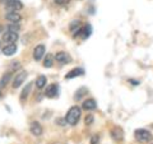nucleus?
Instances as JSON below:
<instances>
[{
  "label": "nucleus",
  "instance_id": "nucleus-1",
  "mask_svg": "<svg viewBox=\"0 0 153 144\" xmlns=\"http://www.w3.org/2000/svg\"><path fill=\"white\" fill-rule=\"evenodd\" d=\"M80 116H82V108L79 106H73L68 110L66 112V116H65V121L69 124V125H76L79 121Z\"/></svg>",
  "mask_w": 153,
  "mask_h": 144
},
{
  "label": "nucleus",
  "instance_id": "nucleus-2",
  "mask_svg": "<svg viewBox=\"0 0 153 144\" xmlns=\"http://www.w3.org/2000/svg\"><path fill=\"white\" fill-rule=\"evenodd\" d=\"M134 137L139 143H148L152 140V134L151 131L146 130V129H138V130L134 131Z\"/></svg>",
  "mask_w": 153,
  "mask_h": 144
},
{
  "label": "nucleus",
  "instance_id": "nucleus-3",
  "mask_svg": "<svg viewBox=\"0 0 153 144\" xmlns=\"http://www.w3.org/2000/svg\"><path fill=\"white\" fill-rule=\"evenodd\" d=\"M5 9L8 12H19L23 9V3L21 0H8L5 3Z\"/></svg>",
  "mask_w": 153,
  "mask_h": 144
},
{
  "label": "nucleus",
  "instance_id": "nucleus-4",
  "mask_svg": "<svg viewBox=\"0 0 153 144\" xmlns=\"http://www.w3.org/2000/svg\"><path fill=\"white\" fill-rule=\"evenodd\" d=\"M27 71H19V73L14 76L13 78V83H12V85H13V88H18V87H21V85L25 83L26 82V78H27Z\"/></svg>",
  "mask_w": 153,
  "mask_h": 144
},
{
  "label": "nucleus",
  "instance_id": "nucleus-5",
  "mask_svg": "<svg viewBox=\"0 0 153 144\" xmlns=\"http://www.w3.org/2000/svg\"><path fill=\"white\" fill-rule=\"evenodd\" d=\"M59 94V85L57 84H50L46 87L45 91V96L47 98H55Z\"/></svg>",
  "mask_w": 153,
  "mask_h": 144
},
{
  "label": "nucleus",
  "instance_id": "nucleus-6",
  "mask_svg": "<svg viewBox=\"0 0 153 144\" xmlns=\"http://www.w3.org/2000/svg\"><path fill=\"white\" fill-rule=\"evenodd\" d=\"M17 40H18V33L17 32L5 31L3 33V41L8 42V44H16Z\"/></svg>",
  "mask_w": 153,
  "mask_h": 144
},
{
  "label": "nucleus",
  "instance_id": "nucleus-7",
  "mask_svg": "<svg viewBox=\"0 0 153 144\" xmlns=\"http://www.w3.org/2000/svg\"><path fill=\"white\" fill-rule=\"evenodd\" d=\"M45 52H46L45 45H37L35 47V50H33V59H35L36 61H40L42 57H44Z\"/></svg>",
  "mask_w": 153,
  "mask_h": 144
},
{
  "label": "nucleus",
  "instance_id": "nucleus-8",
  "mask_svg": "<svg viewBox=\"0 0 153 144\" xmlns=\"http://www.w3.org/2000/svg\"><path fill=\"white\" fill-rule=\"evenodd\" d=\"M5 19L9 21L10 23H19L22 21V16L18 12H7Z\"/></svg>",
  "mask_w": 153,
  "mask_h": 144
},
{
  "label": "nucleus",
  "instance_id": "nucleus-9",
  "mask_svg": "<svg viewBox=\"0 0 153 144\" xmlns=\"http://www.w3.org/2000/svg\"><path fill=\"white\" fill-rule=\"evenodd\" d=\"M30 131H31L35 137H40V135H42V133H44V129H42V126H41L40 122L33 121V122L31 124V126H30Z\"/></svg>",
  "mask_w": 153,
  "mask_h": 144
},
{
  "label": "nucleus",
  "instance_id": "nucleus-10",
  "mask_svg": "<svg viewBox=\"0 0 153 144\" xmlns=\"http://www.w3.org/2000/svg\"><path fill=\"white\" fill-rule=\"evenodd\" d=\"M55 60L60 64H68V63H70V56L66 54V52L60 51L55 55Z\"/></svg>",
  "mask_w": 153,
  "mask_h": 144
},
{
  "label": "nucleus",
  "instance_id": "nucleus-11",
  "mask_svg": "<svg viewBox=\"0 0 153 144\" xmlns=\"http://www.w3.org/2000/svg\"><path fill=\"white\" fill-rule=\"evenodd\" d=\"M1 52L5 56H13L17 52V45L16 44H8L1 49Z\"/></svg>",
  "mask_w": 153,
  "mask_h": 144
},
{
  "label": "nucleus",
  "instance_id": "nucleus-12",
  "mask_svg": "<svg viewBox=\"0 0 153 144\" xmlns=\"http://www.w3.org/2000/svg\"><path fill=\"white\" fill-rule=\"evenodd\" d=\"M82 75H84V69H82V68H74L73 70H70L69 73L65 75V79H73V78L82 76Z\"/></svg>",
  "mask_w": 153,
  "mask_h": 144
},
{
  "label": "nucleus",
  "instance_id": "nucleus-13",
  "mask_svg": "<svg viewBox=\"0 0 153 144\" xmlns=\"http://www.w3.org/2000/svg\"><path fill=\"white\" fill-rule=\"evenodd\" d=\"M97 107V102L93 99V98H89V99H85L83 105H82V108L85 110V111H92Z\"/></svg>",
  "mask_w": 153,
  "mask_h": 144
},
{
  "label": "nucleus",
  "instance_id": "nucleus-14",
  "mask_svg": "<svg viewBox=\"0 0 153 144\" xmlns=\"http://www.w3.org/2000/svg\"><path fill=\"white\" fill-rule=\"evenodd\" d=\"M31 89H32V83H28L25 88H23V91L21 92V101L22 102H25V101H27V98H28V96H30V93H31Z\"/></svg>",
  "mask_w": 153,
  "mask_h": 144
},
{
  "label": "nucleus",
  "instance_id": "nucleus-15",
  "mask_svg": "<svg viewBox=\"0 0 153 144\" xmlns=\"http://www.w3.org/2000/svg\"><path fill=\"white\" fill-rule=\"evenodd\" d=\"M46 82H47V79H46V76L45 75H40L38 78L36 79V87L38 88V89H42L46 85Z\"/></svg>",
  "mask_w": 153,
  "mask_h": 144
},
{
  "label": "nucleus",
  "instance_id": "nucleus-16",
  "mask_svg": "<svg viewBox=\"0 0 153 144\" xmlns=\"http://www.w3.org/2000/svg\"><path fill=\"white\" fill-rule=\"evenodd\" d=\"M91 33H92V27H91L89 24H87L84 28H82V40H85V38H88L91 36Z\"/></svg>",
  "mask_w": 153,
  "mask_h": 144
},
{
  "label": "nucleus",
  "instance_id": "nucleus-17",
  "mask_svg": "<svg viewBox=\"0 0 153 144\" xmlns=\"http://www.w3.org/2000/svg\"><path fill=\"white\" fill-rule=\"evenodd\" d=\"M10 79H12V73L10 71H8L7 74L3 75L1 80H0V85H1V87H5V85H8L9 82H10Z\"/></svg>",
  "mask_w": 153,
  "mask_h": 144
},
{
  "label": "nucleus",
  "instance_id": "nucleus-18",
  "mask_svg": "<svg viewBox=\"0 0 153 144\" xmlns=\"http://www.w3.org/2000/svg\"><path fill=\"white\" fill-rule=\"evenodd\" d=\"M82 28V24H80V21L79 19H75V21H73L70 23V31L71 32H75V31H78V30H80Z\"/></svg>",
  "mask_w": 153,
  "mask_h": 144
},
{
  "label": "nucleus",
  "instance_id": "nucleus-19",
  "mask_svg": "<svg viewBox=\"0 0 153 144\" xmlns=\"http://www.w3.org/2000/svg\"><path fill=\"white\" fill-rule=\"evenodd\" d=\"M111 135H112V138L115 139V140H121L123 139V131L120 130V129L115 128L112 130V133H111Z\"/></svg>",
  "mask_w": 153,
  "mask_h": 144
},
{
  "label": "nucleus",
  "instance_id": "nucleus-20",
  "mask_svg": "<svg viewBox=\"0 0 153 144\" xmlns=\"http://www.w3.org/2000/svg\"><path fill=\"white\" fill-rule=\"evenodd\" d=\"M21 30V26H19V23H10V24L7 26V31H12V32H19Z\"/></svg>",
  "mask_w": 153,
  "mask_h": 144
},
{
  "label": "nucleus",
  "instance_id": "nucleus-21",
  "mask_svg": "<svg viewBox=\"0 0 153 144\" xmlns=\"http://www.w3.org/2000/svg\"><path fill=\"white\" fill-rule=\"evenodd\" d=\"M52 65H54V61H52V56L47 54L46 57H45V60H44V66H45V68H51Z\"/></svg>",
  "mask_w": 153,
  "mask_h": 144
},
{
  "label": "nucleus",
  "instance_id": "nucleus-22",
  "mask_svg": "<svg viewBox=\"0 0 153 144\" xmlns=\"http://www.w3.org/2000/svg\"><path fill=\"white\" fill-rule=\"evenodd\" d=\"M87 92H88V91H87V89H85V88H80V89L78 91V92H76V93H75V96H74V98H75L76 101L82 99V97H83V96H84L85 93H87Z\"/></svg>",
  "mask_w": 153,
  "mask_h": 144
},
{
  "label": "nucleus",
  "instance_id": "nucleus-23",
  "mask_svg": "<svg viewBox=\"0 0 153 144\" xmlns=\"http://www.w3.org/2000/svg\"><path fill=\"white\" fill-rule=\"evenodd\" d=\"M93 121H94V117L92 116V115H87V116H85V119H84L85 125H92Z\"/></svg>",
  "mask_w": 153,
  "mask_h": 144
},
{
  "label": "nucleus",
  "instance_id": "nucleus-24",
  "mask_svg": "<svg viewBox=\"0 0 153 144\" xmlns=\"http://www.w3.org/2000/svg\"><path fill=\"white\" fill-rule=\"evenodd\" d=\"M9 69H10V71L14 70V69H21V64H19V63H14V61H13V63L10 64V68H9Z\"/></svg>",
  "mask_w": 153,
  "mask_h": 144
},
{
  "label": "nucleus",
  "instance_id": "nucleus-25",
  "mask_svg": "<svg viewBox=\"0 0 153 144\" xmlns=\"http://www.w3.org/2000/svg\"><path fill=\"white\" fill-rule=\"evenodd\" d=\"M98 140H100V138L97 135H94L92 139H91V143H92V144H98Z\"/></svg>",
  "mask_w": 153,
  "mask_h": 144
},
{
  "label": "nucleus",
  "instance_id": "nucleus-26",
  "mask_svg": "<svg viewBox=\"0 0 153 144\" xmlns=\"http://www.w3.org/2000/svg\"><path fill=\"white\" fill-rule=\"evenodd\" d=\"M68 1H70V0H55V3L59 4V5H61V4H65V3H68Z\"/></svg>",
  "mask_w": 153,
  "mask_h": 144
},
{
  "label": "nucleus",
  "instance_id": "nucleus-27",
  "mask_svg": "<svg viewBox=\"0 0 153 144\" xmlns=\"http://www.w3.org/2000/svg\"><path fill=\"white\" fill-rule=\"evenodd\" d=\"M129 82H130L131 84H134V85H139V84H140V82H139V80H134V79H130Z\"/></svg>",
  "mask_w": 153,
  "mask_h": 144
},
{
  "label": "nucleus",
  "instance_id": "nucleus-28",
  "mask_svg": "<svg viewBox=\"0 0 153 144\" xmlns=\"http://www.w3.org/2000/svg\"><path fill=\"white\" fill-rule=\"evenodd\" d=\"M3 30H4V27H3V26H0V33L3 32Z\"/></svg>",
  "mask_w": 153,
  "mask_h": 144
},
{
  "label": "nucleus",
  "instance_id": "nucleus-29",
  "mask_svg": "<svg viewBox=\"0 0 153 144\" xmlns=\"http://www.w3.org/2000/svg\"><path fill=\"white\" fill-rule=\"evenodd\" d=\"M1 1H3V3H4V4H5V3H7V1H8V0H1Z\"/></svg>",
  "mask_w": 153,
  "mask_h": 144
},
{
  "label": "nucleus",
  "instance_id": "nucleus-30",
  "mask_svg": "<svg viewBox=\"0 0 153 144\" xmlns=\"http://www.w3.org/2000/svg\"><path fill=\"white\" fill-rule=\"evenodd\" d=\"M0 51H1V44H0Z\"/></svg>",
  "mask_w": 153,
  "mask_h": 144
},
{
  "label": "nucleus",
  "instance_id": "nucleus-31",
  "mask_svg": "<svg viewBox=\"0 0 153 144\" xmlns=\"http://www.w3.org/2000/svg\"><path fill=\"white\" fill-rule=\"evenodd\" d=\"M0 97H1V92H0Z\"/></svg>",
  "mask_w": 153,
  "mask_h": 144
}]
</instances>
